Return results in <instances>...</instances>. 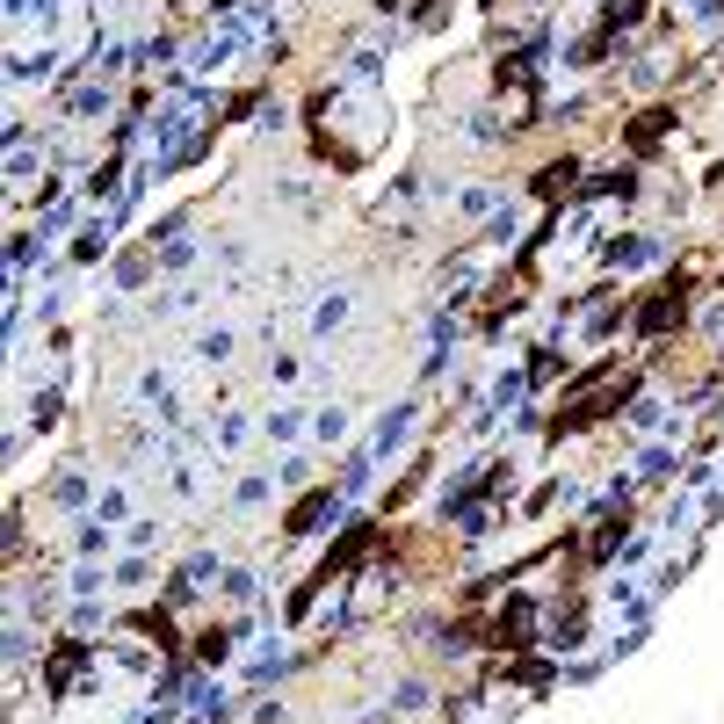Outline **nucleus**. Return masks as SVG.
Instances as JSON below:
<instances>
[{
	"label": "nucleus",
	"mask_w": 724,
	"mask_h": 724,
	"mask_svg": "<svg viewBox=\"0 0 724 724\" xmlns=\"http://www.w3.org/2000/svg\"><path fill=\"white\" fill-rule=\"evenodd\" d=\"M681 290H688V283H667V290H652V297H645L638 334H667V326H674V305H681Z\"/></svg>",
	"instance_id": "1"
},
{
	"label": "nucleus",
	"mask_w": 724,
	"mask_h": 724,
	"mask_svg": "<svg viewBox=\"0 0 724 724\" xmlns=\"http://www.w3.org/2000/svg\"><path fill=\"white\" fill-rule=\"evenodd\" d=\"M326 515H334V493H305V500H297L290 507V522H283V536H312Z\"/></svg>",
	"instance_id": "2"
},
{
	"label": "nucleus",
	"mask_w": 724,
	"mask_h": 724,
	"mask_svg": "<svg viewBox=\"0 0 724 724\" xmlns=\"http://www.w3.org/2000/svg\"><path fill=\"white\" fill-rule=\"evenodd\" d=\"M674 131V109H645V116H630V153H652L659 138Z\"/></svg>",
	"instance_id": "3"
},
{
	"label": "nucleus",
	"mask_w": 724,
	"mask_h": 724,
	"mask_svg": "<svg viewBox=\"0 0 724 724\" xmlns=\"http://www.w3.org/2000/svg\"><path fill=\"white\" fill-rule=\"evenodd\" d=\"M572 181H580V167H572V160H558V167H543V174H536V196H551V203H558V196L572 189Z\"/></svg>",
	"instance_id": "4"
},
{
	"label": "nucleus",
	"mask_w": 724,
	"mask_h": 724,
	"mask_svg": "<svg viewBox=\"0 0 724 724\" xmlns=\"http://www.w3.org/2000/svg\"><path fill=\"white\" fill-rule=\"evenodd\" d=\"M210 667H218V659H232V630H203V645H196Z\"/></svg>",
	"instance_id": "5"
},
{
	"label": "nucleus",
	"mask_w": 724,
	"mask_h": 724,
	"mask_svg": "<svg viewBox=\"0 0 724 724\" xmlns=\"http://www.w3.org/2000/svg\"><path fill=\"white\" fill-rule=\"evenodd\" d=\"M319 435H326V442H341V435H348V413H341V406H326V413H319Z\"/></svg>",
	"instance_id": "6"
},
{
	"label": "nucleus",
	"mask_w": 724,
	"mask_h": 724,
	"mask_svg": "<svg viewBox=\"0 0 724 724\" xmlns=\"http://www.w3.org/2000/svg\"><path fill=\"white\" fill-rule=\"evenodd\" d=\"M341 319H348V297H326V312H319V334H334Z\"/></svg>",
	"instance_id": "7"
}]
</instances>
